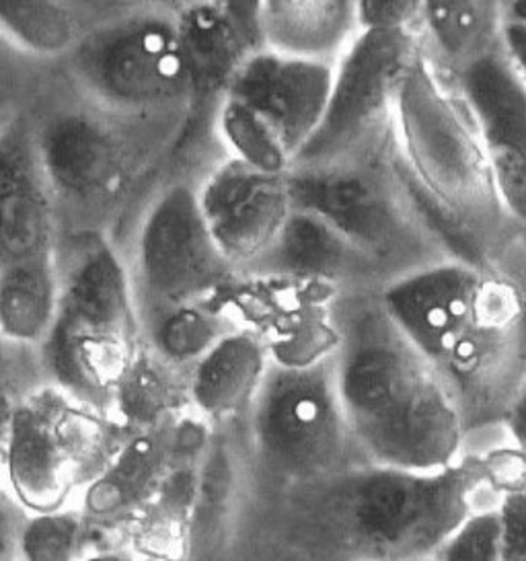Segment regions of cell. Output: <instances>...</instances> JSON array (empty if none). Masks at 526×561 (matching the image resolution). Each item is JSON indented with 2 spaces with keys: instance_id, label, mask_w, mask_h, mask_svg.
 <instances>
[{
  "instance_id": "cell-1",
  "label": "cell",
  "mask_w": 526,
  "mask_h": 561,
  "mask_svg": "<svg viewBox=\"0 0 526 561\" xmlns=\"http://www.w3.org/2000/svg\"><path fill=\"white\" fill-rule=\"evenodd\" d=\"M338 328L333 368L352 438L366 462L444 469L459 462V391L395 330L378 302Z\"/></svg>"
},
{
  "instance_id": "cell-2",
  "label": "cell",
  "mask_w": 526,
  "mask_h": 561,
  "mask_svg": "<svg viewBox=\"0 0 526 561\" xmlns=\"http://www.w3.org/2000/svg\"><path fill=\"white\" fill-rule=\"evenodd\" d=\"M58 307L35 356L48 382L105 412L138 354L134 282L98 237L82 241L66 264L58 257Z\"/></svg>"
},
{
  "instance_id": "cell-3",
  "label": "cell",
  "mask_w": 526,
  "mask_h": 561,
  "mask_svg": "<svg viewBox=\"0 0 526 561\" xmlns=\"http://www.w3.org/2000/svg\"><path fill=\"white\" fill-rule=\"evenodd\" d=\"M477 469L455 462L420 471L366 462L331 479L338 527L375 556L415 558L438 551L477 511Z\"/></svg>"
},
{
  "instance_id": "cell-4",
  "label": "cell",
  "mask_w": 526,
  "mask_h": 561,
  "mask_svg": "<svg viewBox=\"0 0 526 561\" xmlns=\"http://www.w3.org/2000/svg\"><path fill=\"white\" fill-rule=\"evenodd\" d=\"M110 424L52 382L19 397L0 434V476L23 512L58 511L110 459Z\"/></svg>"
},
{
  "instance_id": "cell-5",
  "label": "cell",
  "mask_w": 526,
  "mask_h": 561,
  "mask_svg": "<svg viewBox=\"0 0 526 561\" xmlns=\"http://www.w3.org/2000/svg\"><path fill=\"white\" fill-rule=\"evenodd\" d=\"M249 424L263 469L284 483H328L361 453L345 422L333 354L311 364L270 363L251 401Z\"/></svg>"
},
{
  "instance_id": "cell-6",
  "label": "cell",
  "mask_w": 526,
  "mask_h": 561,
  "mask_svg": "<svg viewBox=\"0 0 526 561\" xmlns=\"http://www.w3.org/2000/svg\"><path fill=\"white\" fill-rule=\"evenodd\" d=\"M286 185L290 206L328 220L375 267L411 264L422 251V229L403 194L375 169L333 159L298 163L286 171Z\"/></svg>"
},
{
  "instance_id": "cell-7",
  "label": "cell",
  "mask_w": 526,
  "mask_h": 561,
  "mask_svg": "<svg viewBox=\"0 0 526 561\" xmlns=\"http://www.w3.org/2000/svg\"><path fill=\"white\" fill-rule=\"evenodd\" d=\"M235 265L214 243L197 204L196 187H167L148 208L136 243V286L164 311L222 290Z\"/></svg>"
},
{
  "instance_id": "cell-8",
  "label": "cell",
  "mask_w": 526,
  "mask_h": 561,
  "mask_svg": "<svg viewBox=\"0 0 526 561\" xmlns=\"http://www.w3.org/2000/svg\"><path fill=\"white\" fill-rule=\"evenodd\" d=\"M485 280L462 262L418 264L387 282L378 307L411 346L441 370L481 325Z\"/></svg>"
},
{
  "instance_id": "cell-9",
  "label": "cell",
  "mask_w": 526,
  "mask_h": 561,
  "mask_svg": "<svg viewBox=\"0 0 526 561\" xmlns=\"http://www.w3.org/2000/svg\"><path fill=\"white\" fill-rule=\"evenodd\" d=\"M328 68L279 58H258L239 75L232 103L260 133L295 163L328 105Z\"/></svg>"
},
{
  "instance_id": "cell-10",
  "label": "cell",
  "mask_w": 526,
  "mask_h": 561,
  "mask_svg": "<svg viewBox=\"0 0 526 561\" xmlns=\"http://www.w3.org/2000/svg\"><path fill=\"white\" fill-rule=\"evenodd\" d=\"M214 243L235 265H251L290 213L286 173H267L232 159L196 190Z\"/></svg>"
},
{
  "instance_id": "cell-11",
  "label": "cell",
  "mask_w": 526,
  "mask_h": 561,
  "mask_svg": "<svg viewBox=\"0 0 526 561\" xmlns=\"http://www.w3.org/2000/svg\"><path fill=\"white\" fill-rule=\"evenodd\" d=\"M408 51L399 30H370L331 83L323 117L293 165L335 159L380 107Z\"/></svg>"
},
{
  "instance_id": "cell-12",
  "label": "cell",
  "mask_w": 526,
  "mask_h": 561,
  "mask_svg": "<svg viewBox=\"0 0 526 561\" xmlns=\"http://www.w3.org/2000/svg\"><path fill=\"white\" fill-rule=\"evenodd\" d=\"M82 75L110 100H163L187 75L178 35L163 25H136L105 35L81 54Z\"/></svg>"
},
{
  "instance_id": "cell-13",
  "label": "cell",
  "mask_w": 526,
  "mask_h": 561,
  "mask_svg": "<svg viewBox=\"0 0 526 561\" xmlns=\"http://www.w3.org/2000/svg\"><path fill=\"white\" fill-rule=\"evenodd\" d=\"M33 140L56 210L60 204L98 206L119 187L122 152L95 119L81 114L52 117L33 130Z\"/></svg>"
},
{
  "instance_id": "cell-14",
  "label": "cell",
  "mask_w": 526,
  "mask_h": 561,
  "mask_svg": "<svg viewBox=\"0 0 526 561\" xmlns=\"http://www.w3.org/2000/svg\"><path fill=\"white\" fill-rule=\"evenodd\" d=\"M58 248V210L21 119L0 128V270Z\"/></svg>"
},
{
  "instance_id": "cell-15",
  "label": "cell",
  "mask_w": 526,
  "mask_h": 561,
  "mask_svg": "<svg viewBox=\"0 0 526 561\" xmlns=\"http://www.w3.org/2000/svg\"><path fill=\"white\" fill-rule=\"evenodd\" d=\"M467 93L485 140L488 163L502 208L525 220V93L508 68L492 58L476 62L467 75Z\"/></svg>"
},
{
  "instance_id": "cell-16",
  "label": "cell",
  "mask_w": 526,
  "mask_h": 561,
  "mask_svg": "<svg viewBox=\"0 0 526 561\" xmlns=\"http://www.w3.org/2000/svg\"><path fill=\"white\" fill-rule=\"evenodd\" d=\"M262 276L286 280H354L375 270L373 262L354 248L328 220L305 208H290L278 232L253 262Z\"/></svg>"
},
{
  "instance_id": "cell-17",
  "label": "cell",
  "mask_w": 526,
  "mask_h": 561,
  "mask_svg": "<svg viewBox=\"0 0 526 561\" xmlns=\"http://www.w3.org/2000/svg\"><path fill=\"white\" fill-rule=\"evenodd\" d=\"M270 352L262 337L229 330L192 363L187 396L202 415L214 422L243 415L262 385Z\"/></svg>"
},
{
  "instance_id": "cell-18",
  "label": "cell",
  "mask_w": 526,
  "mask_h": 561,
  "mask_svg": "<svg viewBox=\"0 0 526 561\" xmlns=\"http://www.w3.org/2000/svg\"><path fill=\"white\" fill-rule=\"evenodd\" d=\"M60 293L58 248L0 270V342L37 352L46 340Z\"/></svg>"
},
{
  "instance_id": "cell-19",
  "label": "cell",
  "mask_w": 526,
  "mask_h": 561,
  "mask_svg": "<svg viewBox=\"0 0 526 561\" xmlns=\"http://www.w3.org/2000/svg\"><path fill=\"white\" fill-rule=\"evenodd\" d=\"M167 443L155 434L136 436L103 462L81 492V512L87 518H110L128 512L152 490L164 471Z\"/></svg>"
},
{
  "instance_id": "cell-20",
  "label": "cell",
  "mask_w": 526,
  "mask_h": 561,
  "mask_svg": "<svg viewBox=\"0 0 526 561\" xmlns=\"http://www.w3.org/2000/svg\"><path fill=\"white\" fill-rule=\"evenodd\" d=\"M0 35L33 56H56L75 42V23L60 0H0Z\"/></svg>"
},
{
  "instance_id": "cell-21",
  "label": "cell",
  "mask_w": 526,
  "mask_h": 561,
  "mask_svg": "<svg viewBox=\"0 0 526 561\" xmlns=\"http://www.w3.org/2000/svg\"><path fill=\"white\" fill-rule=\"evenodd\" d=\"M227 331L220 311L199 300L161 311L152 337L163 363L192 364Z\"/></svg>"
},
{
  "instance_id": "cell-22",
  "label": "cell",
  "mask_w": 526,
  "mask_h": 561,
  "mask_svg": "<svg viewBox=\"0 0 526 561\" xmlns=\"http://www.w3.org/2000/svg\"><path fill=\"white\" fill-rule=\"evenodd\" d=\"M237 34L239 32L229 23V19L218 15L216 11H194L187 19L185 35L181 39L187 72H192L206 87L222 83L237 62Z\"/></svg>"
},
{
  "instance_id": "cell-23",
  "label": "cell",
  "mask_w": 526,
  "mask_h": 561,
  "mask_svg": "<svg viewBox=\"0 0 526 561\" xmlns=\"http://www.w3.org/2000/svg\"><path fill=\"white\" fill-rule=\"evenodd\" d=\"M87 543V516L65 506L58 511L25 512L16 530L15 556L23 560H75Z\"/></svg>"
},
{
  "instance_id": "cell-24",
  "label": "cell",
  "mask_w": 526,
  "mask_h": 561,
  "mask_svg": "<svg viewBox=\"0 0 526 561\" xmlns=\"http://www.w3.org/2000/svg\"><path fill=\"white\" fill-rule=\"evenodd\" d=\"M274 15L290 42L317 44L333 34L342 21L344 0H274Z\"/></svg>"
},
{
  "instance_id": "cell-25",
  "label": "cell",
  "mask_w": 526,
  "mask_h": 561,
  "mask_svg": "<svg viewBox=\"0 0 526 561\" xmlns=\"http://www.w3.org/2000/svg\"><path fill=\"white\" fill-rule=\"evenodd\" d=\"M436 553L444 560H502V528L498 508L467 514Z\"/></svg>"
},
{
  "instance_id": "cell-26",
  "label": "cell",
  "mask_w": 526,
  "mask_h": 561,
  "mask_svg": "<svg viewBox=\"0 0 526 561\" xmlns=\"http://www.w3.org/2000/svg\"><path fill=\"white\" fill-rule=\"evenodd\" d=\"M427 11L446 50L459 54L471 44L477 27L473 0H427Z\"/></svg>"
},
{
  "instance_id": "cell-27",
  "label": "cell",
  "mask_w": 526,
  "mask_h": 561,
  "mask_svg": "<svg viewBox=\"0 0 526 561\" xmlns=\"http://www.w3.org/2000/svg\"><path fill=\"white\" fill-rule=\"evenodd\" d=\"M523 488L508 490L500 506V528H502V560H525L526 514Z\"/></svg>"
},
{
  "instance_id": "cell-28",
  "label": "cell",
  "mask_w": 526,
  "mask_h": 561,
  "mask_svg": "<svg viewBox=\"0 0 526 561\" xmlns=\"http://www.w3.org/2000/svg\"><path fill=\"white\" fill-rule=\"evenodd\" d=\"M420 0H361V18L370 30H397L413 18Z\"/></svg>"
},
{
  "instance_id": "cell-29",
  "label": "cell",
  "mask_w": 526,
  "mask_h": 561,
  "mask_svg": "<svg viewBox=\"0 0 526 561\" xmlns=\"http://www.w3.org/2000/svg\"><path fill=\"white\" fill-rule=\"evenodd\" d=\"M15 350L19 347L0 342V434H2L4 424L9 420V413L19 401V397L32 389V387L19 385V380H16L15 364L11 363V354Z\"/></svg>"
},
{
  "instance_id": "cell-30",
  "label": "cell",
  "mask_w": 526,
  "mask_h": 561,
  "mask_svg": "<svg viewBox=\"0 0 526 561\" xmlns=\"http://www.w3.org/2000/svg\"><path fill=\"white\" fill-rule=\"evenodd\" d=\"M25 512L21 511L7 492L4 481L0 476V558L15 556V537L21 518Z\"/></svg>"
},
{
  "instance_id": "cell-31",
  "label": "cell",
  "mask_w": 526,
  "mask_h": 561,
  "mask_svg": "<svg viewBox=\"0 0 526 561\" xmlns=\"http://www.w3.org/2000/svg\"><path fill=\"white\" fill-rule=\"evenodd\" d=\"M227 2H229L230 23L235 25V30L247 39L255 37L262 0H227Z\"/></svg>"
}]
</instances>
